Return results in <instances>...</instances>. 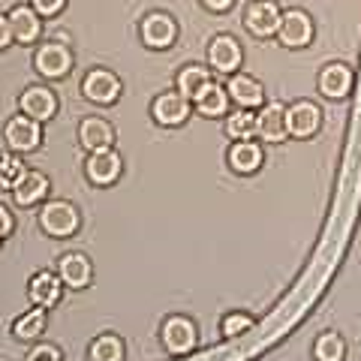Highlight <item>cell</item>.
I'll return each mask as SVG.
<instances>
[{
    "label": "cell",
    "instance_id": "cell-4",
    "mask_svg": "<svg viewBox=\"0 0 361 361\" xmlns=\"http://www.w3.org/2000/svg\"><path fill=\"white\" fill-rule=\"evenodd\" d=\"M322 127V109L310 99H295L286 106V130L292 139H310Z\"/></svg>",
    "mask_w": 361,
    "mask_h": 361
},
{
    "label": "cell",
    "instance_id": "cell-15",
    "mask_svg": "<svg viewBox=\"0 0 361 361\" xmlns=\"http://www.w3.org/2000/svg\"><path fill=\"white\" fill-rule=\"evenodd\" d=\"M78 142L87 154H97V151H109L115 145V130L111 123L103 118H85L78 123Z\"/></svg>",
    "mask_w": 361,
    "mask_h": 361
},
{
    "label": "cell",
    "instance_id": "cell-28",
    "mask_svg": "<svg viewBox=\"0 0 361 361\" xmlns=\"http://www.w3.org/2000/svg\"><path fill=\"white\" fill-rule=\"evenodd\" d=\"M87 355L90 361H123V341L115 334H99L97 341H90Z\"/></svg>",
    "mask_w": 361,
    "mask_h": 361
},
{
    "label": "cell",
    "instance_id": "cell-23",
    "mask_svg": "<svg viewBox=\"0 0 361 361\" xmlns=\"http://www.w3.org/2000/svg\"><path fill=\"white\" fill-rule=\"evenodd\" d=\"M175 85H178V94L180 97L190 99V103H196V97L211 85V75H208L205 66H184V70L178 73V82Z\"/></svg>",
    "mask_w": 361,
    "mask_h": 361
},
{
    "label": "cell",
    "instance_id": "cell-13",
    "mask_svg": "<svg viewBox=\"0 0 361 361\" xmlns=\"http://www.w3.org/2000/svg\"><path fill=\"white\" fill-rule=\"evenodd\" d=\"M121 154L115 151H97V154H90L87 157V163H85V172L90 178V184H97V187H109V184H115V180L121 178Z\"/></svg>",
    "mask_w": 361,
    "mask_h": 361
},
{
    "label": "cell",
    "instance_id": "cell-1",
    "mask_svg": "<svg viewBox=\"0 0 361 361\" xmlns=\"http://www.w3.org/2000/svg\"><path fill=\"white\" fill-rule=\"evenodd\" d=\"M78 223H82V217H78L75 205H70L63 199H54L49 205H42L39 211V226L51 238H70V235L78 232Z\"/></svg>",
    "mask_w": 361,
    "mask_h": 361
},
{
    "label": "cell",
    "instance_id": "cell-7",
    "mask_svg": "<svg viewBox=\"0 0 361 361\" xmlns=\"http://www.w3.org/2000/svg\"><path fill=\"white\" fill-rule=\"evenodd\" d=\"M160 341L169 353L175 355H184L190 349L196 346V325L193 319H187V316H169L160 329Z\"/></svg>",
    "mask_w": 361,
    "mask_h": 361
},
{
    "label": "cell",
    "instance_id": "cell-3",
    "mask_svg": "<svg viewBox=\"0 0 361 361\" xmlns=\"http://www.w3.org/2000/svg\"><path fill=\"white\" fill-rule=\"evenodd\" d=\"M82 94L87 103H94V106H111L121 97V78L111 70L97 66V70H90L82 78Z\"/></svg>",
    "mask_w": 361,
    "mask_h": 361
},
{
    "label": "cell",
    "instance_id": "cell-19",
    "mask_svg": "<svg viewBox=\"0 0 361 361\" xmlns=\"http://www.w3.org/2000/svg\"><path fill=\"white\" fill-rule=\"evenodd\" d=\"M353 90V70L346 63H329L319 73V94L325 99H343Z\"/></svg>",
    "mask_w": 361,
    "mask_h": 361
},
{
    "label": "cell",
    "instance_id": "cell-17",
    "mask_svg": "<svg viewBox=\"0 0 361 361\" xmlns=\"http://www.w3.org/2000/svg\"><path fill=\"white\" fill-rule=\"evenodd\" d=\"M27 292H30V301L37 304V307L51 310L63 295V280H61V274H51V271H37V274L30 277Z\"/></svg>",
    "mask_w": 361,
    "mask_h": 361
},
{
    "label": "cell",
    "instance_id": "cell-35",
    "mask_svg": "<svg viewBox=\"0 0 361 361\" xmlns=\"http://www.w3.org/2000/svg\"><path fill=\"white\" fill-rule=\"evenodd\" d=\"M0 232H4V238L13 232V217H9V211L4 205H0Z\"/></svg>",
    "mask_w": 361,
    "mask_h": 361
},
{
    "label": "cell",
    "instance_id": "cell-10",
    "mask_svg": "<svg viewBox=\"0 0 361 361\" xmlns=\"http://www.w3.org/2000/svg\"><path fill=\"white\" fill-rule=\"evenodd\" d=\"M241 61H244V51H241V45L235 42V37H229V33H220V37L211 39V45H208V63H211V70L235 75V70L241 66Z\"/></svg>",
    "mask_w": 361,
    "mask_h": 361
},
{
    "label": "cell",
    "instance_id": "cell-5",
    "mask_svg": "<svg viewBox=\"0 0 361 361\" xmlns=\"http://www.w3.org/2000/svg\"><path fill=\"white\" fill-rule=\"evenodd\" d=\"M139 33H142V42L148 45V49L163 51V49H172V45H175V39H178V25H175L172 16H166V13H151V16L142 18Z\"/></svg>",
    "mask_w": 361,
    "mask_h": 361
},
{
    "label": "cell",
    "instance_id": "cell-24",
    "mask_svg": "<svg viewBox=\"0 0 361 361\" xmlns=\"http://www.w3.org/2000/svg\"><path fill=\"white\" fill-rule=\"evenodd\" d=\"M229 109V94L220 85H208L202 94L196 97V111L202 118H220Z\"/></svg>",
    "mask_w": 361,
    "mask_h": 361
},
{
    "label": "cell",
    "instance_id": "cell-21",
    "mask_svg": "<svg viewBox=\"0 0 361 361\" xmlns=\"http://www.w3.org/2000/svg\"><path fill=\"white\" fill-rule=\"evenodd\" d=\"M9 30H13V39L21 45H30L39 39V16L33 13L30 6H16L9 13Z\"/></svg>",
    "mask_w": 361,
    "mask_h": 361
},
{
    "label": "cell",
    "instance_id": "cell-32",
    "mask_svg": "<svg viewBox=\"0 0 361 361\" xmlns=\"http://www.w3.org/2000/svg\"><path fill=\"white\" fill-rule=\"evenodd\" d=\"M66 0H33V13L37 16H45V18H51V16H58L61 9H63Z\"/></svg>",
    "mask_w": 361,
    "mask_h": 361
},
{
    "label": "cell",
    "instance_id": "cell-25",
    "mask_svg": "<svg viewBox=\"0 0 361 361\" xmlns=\"http://www.w3.org/2000/svg\"><path fill=\"white\" fill-rule=\"evenodd\" d=\"M45 325H49V319H45V307H33L27 313H21L13 322V334L18 337V341H37V337L45 331Z\"/></svg>",
    "mask_w": 361,
    "mask_h": 361
},
{
    "label": "cell",
    "instance_id": "cell-12",
    "mask_svg": "<svg viewBox=\"0 0 361 361\" xmlns=\"http://www.w3.org/2000/svg\"><path fill=\"white\" fill-rule=\"evenodd\" d=\"M256 135L268 145H277L283 142L289 130H286V106L283 103H268L259 109L256 115Z\"/></svg>",
    "mask_w": 361,
    "mask_h": 361
},
{
    "label": "cell",
    "instance_id": "cell-27",
    "mask_svg": "<svg viewBox=\"0 0 361 361\" xmlns=\"http://www.w3.org/2000/svg\"><path fill=\"white\" fill-rule=\"evenodd\" d=\"M313 358L316 361H343L346 358V341L337 331L319 334L313 343Z\"/></svg>",
    "mask_w": 361,
    "mask_h": 361
},
{
    "label": "cell",
    "instance_id": "cell-11",
    "mask_svg": "<svg viewBox=\"0 0 361 361\" xmlns=\"http://www.w3.org/2000/svg\"><path fill=\"white\" fill-rule=\"evenodd\" d=\"M151 115L160 127H180L190 118V99H184L178 90H166L151 103Z\"/></svg>",
    "mask_w": 361,
    "mask_h": 361
},
{
    "label": "cell",
    "instance_id": "cell-34",
    "mask_svg": "<svg viewBox=\"0 0 361 361\" xmlns=\"http://www.w3.org/2000/svg\"><path fill=\"white\" fill-rule=\"evenodd\" d=\"M13 42V30H9V21L0 18V49H6V45Z\"/></svg>",
    "mask_w": 361,
    "mask_h": 361
},
{
    "label": "cell",
    "instance_id": "cell-26",
    "mask_svg": "<svg viewBox=\"0 0 361 361\" xmlns=\"http://www.w3.org/2000/svg\"><path fill=\"white\" fill-rule=\"evenodd\" d=\"M226 135L232 142H244V139H253L256 135V111L250 109H238L226 118Z\"/></svg>",
    "mask_w": 361,
    "mask_h": 361
},
{
    "label": "cell",
    "instance_id": "cell-6",
    "mask_svg": "<svg viewBox=\"0 0 361 361\" xmlns=\"http://www.w3.org/2000/svg\"><path fill=\"white\" fill-rule=\"evenodd\" d=\"M6 145L13 151L18 154H30V151H37L39 148V142H42V127H39V121H33L27 115H16L13 121L6 123Z\"/></svg>",
    "mask_w": 361,
    "mask_h": 361
},
{
    "label": "cell",
    "instance_id": "cell-36",
    "mask_svg": "<svg viewBox=\"0 0 361 361\" xmlns=\"http://www.w3.org/2000/svg\"><path fill=\"white\" fill-rule=\"evenodd\" d=\"M0 241H4V232H0Z\"/></svg>",
    "mask_w": 361,
    "mask_h": 361
},
{
    "label": "cell",
    "instance_id": "cell-9",
    "mask_svg": "<svg viewBox=\"0 0 361 361\" xmlns=\"http://www.w3.org/2000/svg\"><path fill=\"white\" fill-rule=\"evenodd\" d=\"M277 39L286 45V49H304L310 39H313V21L304 9H289L280 18V27H277Z\"/></svg>",
    "mask_w": 361,
    "mask_h": 361
},
{
    "label": "cell",
    "instance_id": "cell-30",
    "mask_svg": "<svg viewBox=\"0 0 361 361\" xmlns=\"http://www.w3.org/2000/svg\"><path fill=\"white\" fill-rule=\"evenodd\" d=\"M253 329V316L250 313H241V310H235V313H226L223 316V322H220V334L226 337V341H232V337H241Z\"/></svg>",
    "mask_w": 361,
    "mask_h": 361
},
{
    "label": "cell",
    "instance_id": "cell-22",
    "mask_svg": "<svg viewBox=\"0 0 361 361\" xmlns=\"http://www.w3.org/2000/svg\"><path fill=\"white\" fill-rule=\"evenodd\" d=\"M45 193H49V178H45L42 172H30V169H27V175L18 180V187L13 190V196H16V205H18V208L37 205V202L45 199Z\"/></svg>",
    "mask_w": 361,
    "mask_h": 361
},
{
    "label": "cell",
    "instance_id": "cell-31",
    "mask_svg": "<svg viewBox=\"0 0 361 361\" xmlns=\"http://www.w3.org/2000/svg\"><path fill=\"white\" fill-rule=\"evenodd\" d=\"M27 361H63V355H61V349H58V346L39 343V346H33V349H30Z\"/></svg>",
    "mask_w": 361,
    "mask_h": 361
},
{
    "label": "cell",
    "instance_id": "cell-16",
    "mask_svg": "<svg viewBox=\"0 0 361 361\" xmlns=\"http://www.w3.org/2000/svg\"><path fill=\"white\" fill-rule=\"evenodd\" d=\"M226 160H229V169L235 175H253L262 169L265 163V154L259 148V142L253 139H244V142H235L229 154H226Z\"/></svg>",
    "mask_w": 361,
    "mask_h": 361
},
{
    "label": "cell",
    "instance_id": "cell-2",
    "mask_svg": "<svg viewBox=\"0 0 361 361\" xmlns=\"http://www.w3.org/2000/svg\"><path fill=\"white\" fill-rule=\"evenodd\" d=\"M280 18H283V9H280L274 0H253L244 9V27L253 33L256 39L265 37H277Z\"/></svg>",
    "mask_w": 361,
    "mask_h": 361
},
{
    "label": "cell",
    "instance_id": "cell-14",
    "mask_svg": "<svg viewBox=\"0 0 361 361\" xmlns=\"http://www.w3.org/2000/svg\"><path fill=\"white\" fill-rule=\"evenodd\" d=\"M18 106H21V115H27L33 121H51L54 115H58V97L51 94L49 87H27L25 94H21L18 99Z\"/></svg>",
    "mask_w": 361,
    "mask_h": 361
},
{
    "label": "cell",
    "instance_id": "cell-18",
    "mask_svg": "<svg viewBox=\"0 0 361 361\" xmlns=\"http://www.w3.org/2000/svg\"><path fill=\"white\" fill-rule=\"evenodd\" d=\"M226 94L229 99H235L241 109H262L265 106V90L262 85L256 82L253 75H244V73H235L226 85Z\"/></svg>",
    "mask_w": 361,
    "mask_h": 361
},
{
    "label": "cell",
    "instance_id": "cell-29",
    "mask_svg": "<svg viewBox=\"0 0 361 361\" xmlns=\"http://www.w3.org/2000/svg\"><path fill=\"white\" fill-rule=\"evenodd\" d=\"M27 175L25 163L13 154H0V190H16L18 180Z\"/></svg>",
    "mask_w": 361,
    "mask_h": 361
},
{
    "label": "cell",
    "instance_id": "cell-33",
    "mask_svg": "<svg viewBox=\"0 0 361 361\" xmlns=\"http://www.w3.org/2000/svg\"><path fill=\"white\" fill-rule=\"evenodd\" d=\"M232 4H235V0H202V6L211 9V13H226Z\"/></svg>",
    "mask_w": 361,
    "mask_h": 361
},
{
    "label": "cell",
    "instance_id": "cell-8",
    "mask_svg": "<svg viewBox=\"0 0 361 361\" xmlns=\"http://www.w3.org/2000/svg\"><path fill=\"white\" fill-rule=\"evenodd\" d=\"M33 66H37V73L42 78H63L73 66V51L66 49L63 42H45V45H39Z\"/></svg>",
    "mask_w": 361,
    "mask_h": 361
},
{
    "label": "cell",
    "instance_id": "cell-20",
    "mask_svg": "<svg viewBox=\"0 0 361 361\" xmlns=\"http://www.w3.org/2000/svg\"><path fill=\"white\" fill-rule=\"evenodd\" d=\"M58 274L63 280V286L70 289H85L94 277V268H90V259L82 256V253H66L58 265Z\"/></svg>",
    "mask_w": 361,
    "mask_h": 361
}]
</instances>
